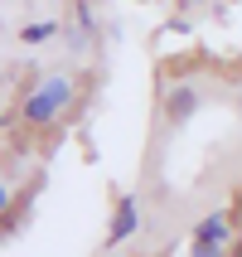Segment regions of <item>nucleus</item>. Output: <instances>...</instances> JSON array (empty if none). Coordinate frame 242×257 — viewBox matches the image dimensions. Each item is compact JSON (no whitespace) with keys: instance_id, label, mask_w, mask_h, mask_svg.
Returning <instances> with one entry per match:
<instances>
[{"instance_id":"nucleus-1","label":"nucleus","mask_w":242,"mask_h":257,"mask_svg":"<svg viewBox=\"0 0 242 257\" xmlns=\"http://www.w3.org/2000/svg\"><path fill=\"white\" fill-rule=\"evenodd\" d=\"M68 102H73V83L63 78V73H54V78H44V83L25 97L20 116H25V126H54Z\"/></svg>"},{"instance_id":"nucleus-7","label":"nucleus","mask_w":242,"mask_h":257,"mask_svg":"<svg viewBox=\"0 0 242 257\" xmlns=\"http://www.w3.org/2000/svg\"><path fill=\"white\" fill-rule=\"evenodd\" d=\"M0 121H5V116H0Z\"/></svg>"},{"instance_id":"nucleus-5","label":"nucleus","mask_w":242,"mask_h":257,"mask_svg":"<svg viewBox=\"0 0 242 257\" xmlns=\"http://www.w3.org/2000/svg\"><path fill=\"white\" fill-rule=\"evenodd\" d=\"M58 29H63V25H54V20H34V25L20 29V39H25V44H49Z\"/></svg>"},{"instance_id":"nucleus-3","label":"nucleus","mask_w":242,"mask_h":257,"mask_svg":"<svg viewBox=\"0 0 242 257\" xmlns=\"http://www.w3.org/2000/svg\"><path fill=\"white\" fill-rule=\"evenodd\" d=\"M136 228H141V199L136 194H121L116 199V218H112V228H107V243H126Z\"/></svg>"},{"instance_id":"nucleus-4","label":"nucleus","mask_w":242,"mask_h":257,"mask_svg":"<svg viewBox=\"0 0 242 257\" xmlns=\"http://www.w3.org/2000/svg\"><path fill=\"white\" fill-rule=\"evenodd\" d=\"M194 112H199V87H194V83L165 87V116H170L174 126H179V121H189Z\"/></svg>"},{"instance_id":"nucleus-2","label":"nucleus","mask_w":242,"mask_h":257,"mask_svg":"<svg viewBox=\"0 0 242 257\" xmlns=\"http://www.w3.org/2000/svg\"><path fill=\"white\" fill-rule=\"evenodd\" d=\"M232 218L218 209V214L199 218L194 223V238H189V252L194 257H228V243H232V228H228Z\"/></svg>"},{"instance_id":"nucleus-6","label":"nucleus","mask_w":242,"mask_h":257,"mask_svg":"<svg viewBox=\"0 0 242 257\" xmlns=\"http://www.w3.org/2000/svg\"><path fill=\"white\" fill-rule=\"evenodd\" d=\"M228 257H242V238H232V252Z\"/></svg>"}]
</instances>
